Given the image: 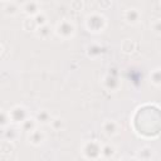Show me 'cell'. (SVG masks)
Here are the masks:
<instances>
[{"label":"cell","instance_id":"ac0fdd59","mask_svg":"<svg viewBox=\"0 0 161 161\" xmlns=\"http://www.w3.org/2000/svg\"><path fill=\"white\" fill-rule=\"evenodd\" d=\"M150 78L155 86H161V69H155L150 74Z\"/></svg>","mask_w":161,"mask_h":161},{"label":"cell","instance_id":"4fadbf2b","mask_svg":"<svg viewBox=\"0 0 161 161\" xmlns=\"http://www.w3.org/2000/svg\"><path fill=\"white\" fill-rule=\"evenodd\" d=\"M18 137H19V131H18L16 128H14V127H8V128L4 131V138H5V141H8V142H13V141H15Z\"/></svg>","mask_w":161,"mask_h":161},{"label":"cell","instance_id":"44dd1931","mask_svg":"<svg viewBox=\"0 0 161 161\" xmlns=\"http://www.w3.org/2000/svg\"><path fill=\"white\" fill-rule=\"evenodd\" d=\"M102 53V48L101 47H98V45H91L89 48H88V55H98V54H101Z\"/></svg>","mask_w":161,"mask_h":161},{"label":"cell","instance_id":"7c38bea8","mask_svg":"<svg viewBox=\"0 0 161 161\" xmlns=\"http://www.w3.org/2000/svg\"><path fill=\"white\" fill-rule=\"evenodd\" d=\"M36 126H38V122H36L35 118H28L21 123V130L28 132V133H30L34 130H36Z\"/></svg>","mask_w":161,"mask_h":161},{"label":"cell","instance_id":"52a82bcc","mask_svg":"<svg viewBox=\"0 0 161 161\" xmlns=\"http://www.w3.org/2000/svg\"><path fill=\"white\" fill-rule=\"evenodd\" d=\"M23 10L25 14H28L29 16H35L36 14H39V4L35 1H28L23 4Z\"/></svg>","mask_w":161,"mask_h":161},{"label":"cell","instance_id":"e0dca14e","mask_svg":"<svg viewBox=\"0 0 161 161\" xmlns=\"http://www.w3.org/2000/svg\"><path fill=\"white\" fill-rule=\"evenodd\" d=\"M10 122H11V119H10L9 112L5 111V109H3L1 111V117H0V126H1V128H6Z\"/></svg>","mask_w":161,"mask_h":161},{"label":"cell","instance_id":"ffe728a7","mask_svg":"<svg viewBox=\"0 0 161 161\" xmlns=\"http://www.w3.org/2000/svg\"><path fill=\"white\" fill-rule=\"evenodd\" d=\"M50 125H52V127H53L54 130L59 131V130H62V128L64 127V121H63L62 118H53L52 122H50Z\"/></svg>","mask_w":161,"mask_h":161},{"label":"cell","instance_id":"6da1fadb","mask_svg":"<svg viewBox=\"0 0 161 161\" xmlns=\"http://www.w3.org/2000/svg\"><path fill=\"white\" fill-rule=\"evenodd\" d=\"M82 151H83V155L88 158V160H97L98 157H101L102 155V147H101V145L98 143V142H96V141H89V142H87L84 146H83V148H82Z\"/></svg>","mask_w":161,"mask_h":161},{"label":"cell","instance_id":"30bf717a","mask_svg":"<svg viewBox=\"0 0 161 161\" xmlns=\"http://www.w3.org/2000/svg\"><path fill=\"white\" fill-rule=\"evenodd\" d=\"M35 119H36V122L38 123H42V125H47V123H50L52 122V116H50V113L48 112V111H45V109H42V111H39L38 113H36V116H35Z\"/></svg>","mask_w":161,"mask_h":161},{"label":"cell","instance_id":"9a60e30c","mask_svg":"<svg viewBox=\"0 0 161 161\" xmlns=\"http://www.w3.org/2000/svg\"><path fill=\"white\" fill-rule=\"evenodd\" d=\"M50 26L49 25H43V26H39L36 30H35V34L38 38L40 39H47L49 35H50Z\"/></svg>","mask_w":161,"mask_h":161},{"label":"cell","instance_id":"7a4b0ae2","mask_svg":"<svg viewBox=\"0 0 161 161\" xmlns=\"http://www.w3.org/2000/svg\"><path fill=\"white\" fill-rule=\"evenodd\" d=\"M106 25V20L101 14H92L87 18V28L89 31H102Z\"/></svg>","mask_w":161,"mask_h":161},{"label":"cell","instance_id":"5bb4252c","mask_svg":"<svg viewBox=\"0 0 161 161\" xmlns=\"http://www.w3.org/2000/svg\"><path fill=\"white\" fill-rule=\"evenodd\" d=\"M114 153H116V147L113 145L107 143V145L102 146V153H101L102 157H104V158H112L114 156Z\"/></svg>","mask_w":161,"mask_h":161},{"label":"cell","instance_id":"2e32d148","mask_svg":"<svg viewBox=\"0 0 161 161\" xmlns=\"http://www.w3.org/2000/svg\"><path fill=\"white\" fill-rule=\"evenodd\" d=\"M152 155H153V150L151 148V147H142L140 151H138V156H140V158L141 160H145V161H147V160H150L151 157H152Z\"/></svg>","mask_w":161,"mask_h":161},{"label":"cell","instance_id":"8fae6325","mask_svg":"<svg viewBox=\"0 0 161 161\" xmlns=\"http://www.w3.org/2000/svg\"><path fill=\"white\" fill-rule=\"evenodd\" d=\"M3 11L5 15H15L19 11V5L16 3H4L3 4Z\"/></svg>","mask_w":161,"mask_h":161},{"label":"cell","instance_id":"9c48e42d","mask_svg":"<svg viewBox=\"0 0 161 161\" xmlns=\"http://www.w3.org/2000/svg\"><path fill=\"white\" fill-rule=\"evenodd\" d=\"M103 84H104V87H106L108 91H116V89L119 87V80H118V78H116L114 75L108 74V75L104 77Z\"/></svg>","mask_w":161,"mask_h":161},{"label":"cell","instance_id":"d6986e66","mask_svg":"<svg viewBox=\"0 0 161 161\" xmlns=\"http://www.w3.org/2000/svg\"><path fill=\"white\" fill-rule=\"evenodd\" d=\"M34 20H35V24L38 25V28H39V26H43V25H47V16H45V14L42 13V11L34 16Z\"/></svg>","mask_w":161,"mask_h":161},{"label":"cell","instance_id":"7402d4cb","mask_svg":"<svg viewBox=\"0 0 161 161\" xmlns=\"http://www.w3.org/2000/svg\"><path fill=\"white\" fill-rule=\"evenodd\" d=\"M153 30H156L157 33H161V21H157V23L153 25Z\"/></svg>","mask_w":161,"mask_h":161},{"label":"cell","instance_id":"8992f818","mask_svg":"<svg viewBox=\"0 0 161 161\" xmlns=\"http://www.w3.org/2000/svg\"><path fill=\"white\" fill-rule=\"evenodd\" d=\"M44 138H45V133H44L43 131H40V130H34V131L30 132L29 136H28L29 142H30L31 145H35V146L40 145V143L44 141Z\"/></svg>","mask_w":161,"mask_h":161},{"label":"cell","instance_id":"603a6c76","mask_svg":"<svg viewBox=\"0 0 161 161\" xmlns=\"http://www.w3.org/2000/svg\"><path fill=\"white\" fill-rule=\"evenodd\" d=\"M119 161H136L135 158H131V157H123L122 160H119Z\"/></svg>","mask_w":161,"mask_h":161},{"label":"cell","instance_id":"3957f363","mask_svg":"<svg viewBox=\"0 0 161 161\" xmlns=\"http://www.w3.org/2000/svg\"><path fill=\"white\" fill-rule=\"evenodd\" d=\"M55 33H57V35L67 39V38H69V36H72L74 34V25L68 19H63V20H60L58 23Z\"/></svg>","mask_w":161,"mask_h":161},{"label":"cell","instance_id":"277c9868","mask_svg":"<svg viewBox=\"0 0 161 161\" xmlns=\"http://www.w3.org/2000/svg\"><path fill=\"white\" fill-rule=\"evenodd\" d=\"M10 119L14 123H23L25 119H28V109L24 106H15L9 111Z\"/></svg>","mask_w":161,"mask_h":161},{"label":"cell","instance_id":"ba28073f","mask_svg":"<svg viewBox=\"0 0 161 161\" xmlns=\"http://www.w3.org/2000/svg\"><path fill=\"white\" fill-rule=\"evenodd\" d=\"M140 18H141V14L137 9H128L126 13H125V20L130 24H137L140 21Z\"/></svg>","mask_w":161,"mask_h":161},{"label":"cell","instance_id":"5b68a950","mask_svg":"<svg viewBox=\"0 0 161 161\" xmlns=\"http://www.w3.org/2000/svg\"><path fill=\"white\" fill-rule=\"evenodd\" d=\"M102 130L103 132L107 135V136H114L118 133V130H119V126L116 121L113 119H107L103 125H102Z\"/></svg>","mask_w":161,"mask_h":161}]
</instances>
